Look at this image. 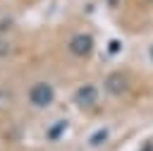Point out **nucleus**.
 <instances>
[{
    "label": "nucleus",
    "mask_w": 153,
    "mask_h": 151,
    "mask_svg": "<svg viewBox=\"0 0 153 151\" xmlns=\"http://www.w3.org/2000/svg\"><path fill=\"white\" fill-rule=\"evenodd\" d=\"M53 98H55V91H53V86H50L48 81H36V84L31 86V91H29V101H31V105H36V108L50 105Z\"/></svg>",
    "instance_id": "1"
},
{
    "label": "nucleus",
    "mask_w": 153,
    "mask_h": 151,
    "mask_svg": "<svg viewBox=\"0 0 153 151\" xmlns=\"http://www.w3.org/2000/svg\"><path fill=\"white\" fill-rule=\"evenodd\" d=\"M69 50L76 55V58H86L91 50H93V36L88 34H76L69 38Z\"/></svg>",
    "instance_id": "2"
},
{
    "label": "nucleus",
    "mask_w": 153,
    "mask_h": 151,
    "mask_svg": "<svg viewBox=\"0 0 153 151\" xmlns=\"http://www.w3.org/2000/svg\"><path fill=\"white\" fill-rule=\"evenodd\" d=\"M74 101H76L79 108H93V105L98 103V91H96V86H93V84L79 86L76 93H74Z\"/></svg>",
    "instance_id": "3"
},
{
    "label": "nucleus",
    "mask_w": 153,
    "mask_h": 151,
    "mask_svg": "<svg viewBox=\"0 0 153 151\" xmlns=\"http://www.w3.org/2000/svg\"><path fill=\"white\" fill-rule=\"evenodd\" d=\"M105 89H108V93L120 96V93H124V91H127V79H124L120 72H115V74L105 77Z\"/></svg>",
    "instance_id": "4"
},
{
    "label": "nucleus",
    "mask_w": 153,
    "mask_h": 151,
    "mask_svg": "<svg viewBox=\"0 0 153 151\" xmlns=\"http://www.w3.org/2000/svg\"><path fill=\"white\" fill-rule=\"evenodd\" d=\"M98 137H91V144H100L103 139H105V134H108V129H100V132H96Z\"/></svg>",
    "instance_id": "5"
},
{
    "label": "nucleus",
    "mask_w": 153,
    "mask_h": 151,
    "mask_svg": "<svg viewBox=\"0 0 153 151\" xmlns=\"http://www.w3.org/2000/svg\"><path fill=\"white\" fill-rule=\"evenodd\" d=\"M7 53H10V46H7V41H5V38H0V58H2V55H7Z\"/></svg>",
    "instance_id": "6"
}]
</instances>
